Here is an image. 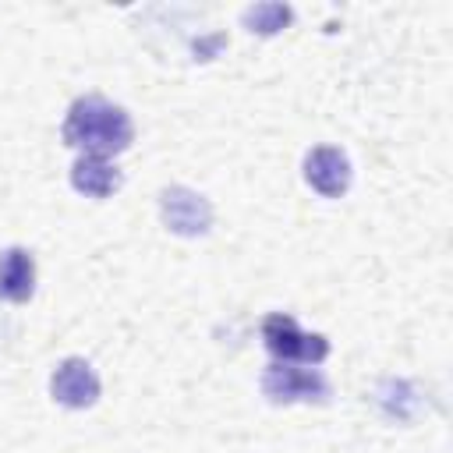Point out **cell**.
I'll return each mask as SVG.
<instances>
[{
  "mask_svg": "<svg viewBox=\"0 0 453 453\" xmlns=\"http://www.w3.org/2000/svg\"><path fill=\"white\" fill-rule=\"evenodd\" d=\"M35 290V262L25 248H4L0 251V301H28Z\"/></svg>",
  "mask_w": 453,
  "mask_h": 453,
  "instance_id": "52a82bcc",
  "label": "cell"
},
{
  "mask_svg": "<svg viewBox=\"0 0 453 453\" xmlns=\"http://www.w3.org/2000/svg\"><path fill=\"white\" fill-rule=\"evenodd\" d=\"M304 180L322 198H340L350 188V159L333 145H315L304 156Z\"/></svg>",
  "mask_w": 453,
  "mask_h": 453,
  "instance_id": "8992f818",
  "label": "cell"
},
{
  "mask_svg": "<svg viewBox=\"0 0 453 453\" xmlns=\"http://www.w3.org/2000/svg\"><path fill=\"white\" fill-rule=\"evenodd\" d=\"M262 393L273 403H326L329 382L319 368H294V365L273 361L262 372Z\"/></svg>",
  "mask_w": 453,
  "mask_h": 453,
  "instance_id": "3957f363",
  "label": "cell"
},
{
  "mask_svg": "<svg viewBox=\"0 0 453 453\" xmlns=\"http://www.w3.org/2000/svg\"><path fill=\"white\" fill-rule=\"evenodd\" d=\"M64 145L78 149L81 156H117L131 145L134 138V124L127 117L124 106L103 99V96H78L64 117L60 127Z\"/></svg>",
  "mask_w": 453,
  "mask_h": 453,
  "instance_id": "6da1fadb",
  "label": "cell"
},
{
  "mask_svg": "<svg viewBox=\"0 0 453 453\" xmlns=\"http://www.w3.org/2000/svg\"><path fill=\"white\" fill-rule=\"evenodd\" d=\"M262 340H265V350L276 357V361H304V365H322L329 357V340L322 333H304L297 326V319L283 315V311H273L265 322H262Z\"/></svg>",
  "mask_w": 453,
  "mask_h": 453,
  "instance_id": "7a4b0ae2",
  "label": "cell"
},
{
  "mask_svg": "<svg viewBox=\"0 0 453 453\" xmlns=\"http://www.w3.org/2000/svg\"><path fill=\"white\" fill-rule=\"evenodd\" d=\"M244 25H248V32H255V35H276V32H283L290 21H294V7L290 4H255V7H248L244 14Z\"/></svg>",
  "mask_w": 453,
  "mask_h": 453,
  "instance_id": "9c48e42d",
  "label": "cell"
},
{
  "mask_svg": "<svg viewBox=\"0 0 453 453\" xmlns=\"http://www.w3.org/2000/svg\"><path fill=\"white\" fill-rule=\"evenodd\" d=\"M50 393L60 407H71V411H85L99 400L103 386H99V375L96 368L85 361V357H64L53 375H50Z\"/></svg>",
  "mask_w": 453,
  "mask_h": 453,
  "instance_id": "5b68a950",
  "label": "cell"
},
{
  "mask_svg": "<svg viewBox=\"0 0 453 453\" xmlns=\"http://www.w3.org/2000/svg\"><path fill=\"white\" fill-rule=\"evenodd\" d=\"M159 219L177 237H202L212 226V205L205 195L184 184H170L159 191Z\"/></svg>",
  "mask_w": 453,
  "mask_h": 453,
  "instance_id": "277c9868",
  "label": "cell"
},
{
  "mask_svg": "<svg viewBox=\"0 0 453 453\" xmlns=\"http://www.w3.org/2000/svg\"><path fill=\"white\" fill-rule=\"evenodd\" d=\"M71 188L85 198H110L120 188V170L103 156H78L71 166Z\"/></svg>",
  "mask_w": 453,
  "mask_h": 453,
  "instance_id": "ba28073f",
  "label": "cell"
}]
</instances>
